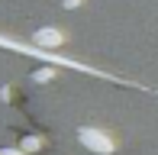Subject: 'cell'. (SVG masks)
Wrapping results in <instances>:
<instances>
[{
  "mask_svg": "<svg viewBox=\"0 0 158 155\" xmlns=\"http://www.w3.org/2000/svg\"><path fill=\"white\" fill-rule=\"evenodd\" d=\"M0 155H26V152L19 149V145H3V149H0Z\"/></svg>",
  "mask_w": 158,
  "mask_h": 155,
  "instance_id": "obj_5",
  "label": "cell"
},
{
  "mask_svg": "<svg viewBox=\"0 0 158 155\" xmlns=\"http://www.w3.org/2000/svg\"><path fill=\"white\" fill-rule=\"evenodd\" d=\"M32 42H35L39 48H58L61 42H64V32L55 29V26H42V29L32 32Z\"/></svg>",
  "mask_w": 158,
  "mask_h": 155,
  "instance_id": "obj_2",
  "label": "cell"
},
{
  "mask_svg": "<svg viewBox=\"0 0 158 155\" xmlns=\"http://www.w3.org/2000/svg\"><path fill=\"white\" fill-rule=\"evenodd\" d=\"M77 142H81L84 149H90L94 155H113V149H116V142H113L103 129H94V126H81V129H77Z\"/></svg>",
  "mask_w": 158,
  "mask_h": 155,
  "instance_id": "obj_1",
  "label": "cell"
},
{
  "mask_svg": "<svg viewBox=\"0 0 158 155\" xmlns=\"http://www.w3.org/2000/svg\"><path fill=\"white\" fill-rule=\"evenodd\" d=\"M42 136H23V142H19V149H23L26 155H35V152H42Z\"/></svg>",
  "mask_w": 158,
  "mask_h": 155,
  "instance_id": "obj_3",
  "label": "cell"
},
{
  "mask_svg": "<svg viewBox=\"0 0 158 155\" xmlns=\"http://www.w3.org/2000/svg\"><path fill=\"white\" fill-rule=\"evenodd\" d=\"M81 3H84V0H61V6H64V10H77Z\"/></svg>",
  "mask_w": 158,
  "mask_h": 155,
  "instance_id": "obj_6",
  "label": "cell"
},
{
  "mask_svg": "<svg viewBox=\"0 0 158 155\" xmlns=\"http://www.w3.org/2000/svg\"><path fill=\"white\" fill-rule=\"evenodd\" d=\"M55 74H58V71H55V68H39V71H35L32 78H35V81H39V84H48V81H52Z\"/></svg>",
  "mask_w": 158,
  "mask_h": 155,
  "instance_id": "obj_4",
  "label": "cell"
}]
</instances>
